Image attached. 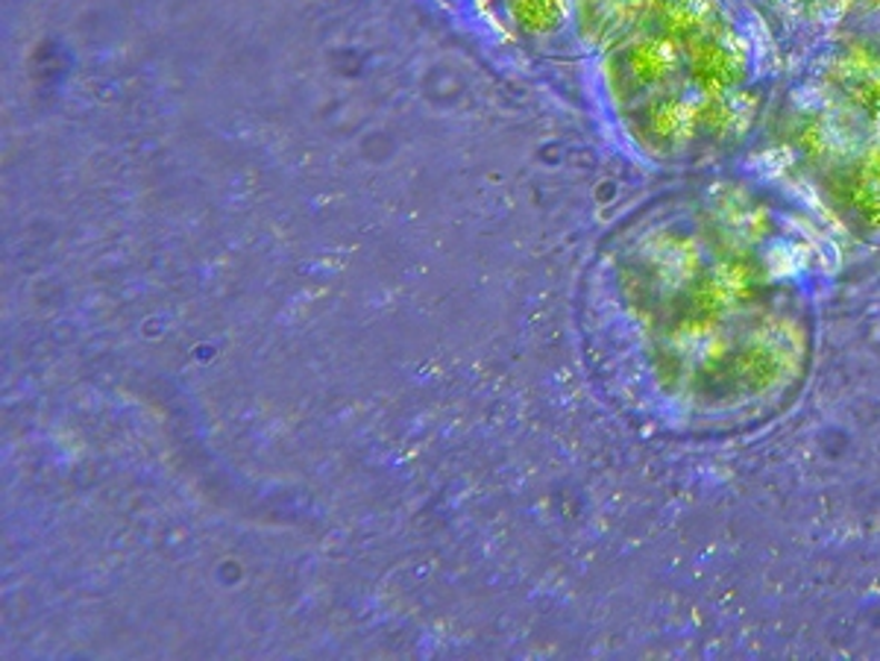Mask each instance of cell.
<instances>
[{
    "instance_id": "6da1fadb",
    "label": "cell",
    "mask_w": 880,
    "mask_h": 661,
    "mask_svg": "<svg viewBox=\"0 0 880 661\" xmlns=\"http://www.w3.org/2000/svg\"><path fill=\"white\" fill-rule=\"evenodd\" d=\"M693 71H696V80L702 82L707 91L722 95V91L734 89L745 71L743 45L736 39H731V36L707 41L704 48H698Z\"/></svg>"
},
{
    "instance_id": "7a4b0ae2",
    "label": "cell",
    "mask_w": 880,
    "mask_h": 661,
    "mask_svg": "<svg viewBox=\"0 0 880 661\" xmlns=\"http://www.w3.org/2000/svg\"><path fill=\"white\" fill-rule=\"evenodd\" d=\"M840 82L857 106L880 118V62L869 57L845 59L840 68Z\"/></svg>"
},
{
    "instance_id": "3957f363",
    "label": "cell",
    "mask_w": 880,
    "mask_h": 661,
    "mask_svg": "<svg viewBox=\"0 0 880 661\" xmlns=\"http://www.w3.org/2000/svg\"><path fill=\"white\" fill-rule=\"evenodd\" d=\"M851 197H854L857 212L869 224H880V156H872L860 165V171L854 174Z\"/></svg>"
},
{
    "instance_id": "277c9868",
    "label": "cell",
    "mask_w": 880,
    "mask_h": 661,
    "mask_svg": "<svg viewBox=\"0 0 880 661\" xmlns=\"http://www.w3.org/2000/svg\"><path fill=\"white\" fill-rule=\"evenodd\" d=\"M707 18H711V7L704 0H675L669 21L678 32H698L707 27Z\"/></svg>"
},
{
    "instance_id": "5b68a950",
    "label": "cell",
    "mask_w": 880,
    "mask_h": 661,
    "mask_svg": "<svg viewBox=\"0 0 880 661\" xmlns=\"http://www.w3.org/2000/svg\"><path fill=\"white\" fill-rule=\"evenodd\" d=\"M661 121H664V127L669 129V133H684V129L690 127V113L681 104H673L666 106L664 115H661Z\"/></svg>"
}]
</instances>
